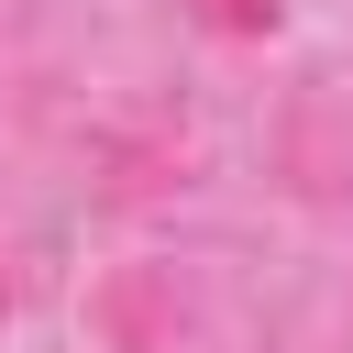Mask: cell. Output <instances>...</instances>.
Listing matches in <instances>:
<instances>
[{"label":"cell","instance_id":"cell-1","mask_svg":"<svg viewBox=\"0 0 353 353\" xmlns=\"http://www.w3.org/2000/svg\"><path fill=\"white\" fill-rule=\"evenodd\" d=\"M188 11H199L210 33H232V44H265V33H276V0H188Z\"/></svg>","mask_w":353,"mask_h":353}]
</instances>
